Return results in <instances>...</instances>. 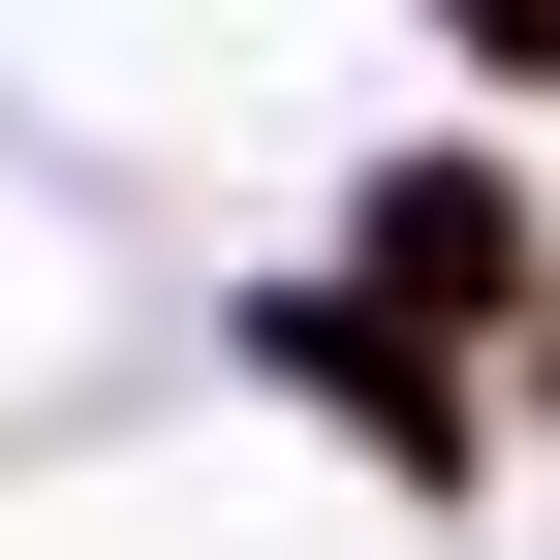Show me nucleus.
I'll list each match as a JSON object with an SVG mask.
<instances>
[{
    "label": "nucleus",
    "instance_id": "nucleus-1",
    "mask_svg": "<svg viewBox=\"0 0 560 560\" xmlns=\"http://www.w3.org/2000/svg\"><path fill=\"white\" fill-rule=\"evenodd\" d=\"M499 249H529V187H499V156H405V187H374V280H405V312H467Z\"/></svg>",
    "mask_w": 560,
    "mask_h": 560
},
{
    "label": "nucleus",
    "instance_id": "nucleus-2",
    "mask_svg": "<svg viewBox=\"0 0 560 560\" xmlns=\"http://www.w3.org/2000/svg\"><path fill=\"white\" fill-rule=\"evenodd\" d=\"M436 32H467V62H560V0H436Z\"/></svg>",
    "mask_w": 560,
    "mask_h": 560
}]
</instances>
